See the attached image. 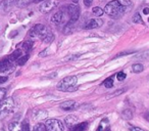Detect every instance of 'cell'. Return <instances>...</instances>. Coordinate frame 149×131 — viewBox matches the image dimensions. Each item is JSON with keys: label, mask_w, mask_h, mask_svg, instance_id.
<instances>
[{"label": "cell", "mask_w": 149, "mask_h": 131, "mask_svg": "<svg viewBox=\"0 0 149 131\" xmlns=\"http://www.w3.org/2000/svg\"><path fill=\"white\" fill-rule=\"evenodd\" d=\"M126 6L122 4L120 2V0H113V1H110L104 7V13L107 15L114 19H118V18L122 17L123 15L126 11Z\"/></svg>", "instance_id": "1"}, {"label": "cell", "mask_w": 149, "mask_h": 131, "mask_svg": "<svg viewBox=\"0 0 149 131\" xmlns=\"http://www.w3.org/2000/svg\"><path fill=\"white\" fill-rule=\"evenodd\" d=\"M15 108V102L13 97L4 98L0 102V119H3L13 112Z\"/></svg>", "instance_id": "2"}, {"label": "cell", "mask_w": 149, "mask_h": 131, "mask_svg": "<svg viewBox=\"0 0 149 131\" xmlns=\"http://www.w3.org/2000/svg\"><path fill=\"white\" fill-rule=\"evenodd\" d=\"M50 34H51V31H50L46 26L41 25V24H40V25L34 26L31 31H30V36L38 38V39H40V40H43V41L46 39V37H47L48 35H50Z\"/></svg>", "instance_id": "3"}, {"label": "cell", "mask_w": 149, "mask_h": 131, "mask_svg": "<svg viewBox=\"0 0 149 131\" xmlns=\"http://www.w3.org/2000/svg\"><path fill=\"white\" fill-rule=\"evenodd\" d=\"M78 82L77 76H68L63 78L59 83L57 84V89L60 91H68L70 88L74 87Z\"/></svg>", "instance_id": "4"}, {"label": "cell", "mask_w": 149, "mask_h": 131, "mask_svg": "<svg viewBox=\"0 0 149 131\" xmlns=\"http://www.w3.org/2000/svg\"><path fill=\"white\" fill-rule=\"evenodd\" d=\"M68 11V13L70 15V22L68 23V25L72 26L74 22H77L80 18V8L77 4H70L66 8Z\"/></svg>", "instance_id": "5"}, {"label": "cell", "mask_w": 149, "mask_h": 131, "mask_svg": "<svg viewBox=\"0 0 149 131\" xmlns=\"http://www.w3.org/2000/svg\"><path fill=\"white\" fill-rule=\"evenodd\" d=\"M48 131H64V127L61 121L56 119H48L45 122Z\"/></svg>", "instance_id": "6"}, {"label": "cell", "mask_w": 149, "mask_h": 131, "mask_svg": "<svg viewBox=\"0 0 149 131\" xmlns=\"http://www.w3.org/2000/svg\"><path fill=\"white\" fill-rule=\"evenodd\" d=\"M58 5V1L57 0H46L40 5L39 11L42 13H48L51 11H53L56 6Z\"/></svg>", "instance_id": "7"}, {"label": "cell", "mask_w": 149, "mask_h": 131, "mask_svg": "<svg viewBox=\"0 0 149 131\" xmlns=\"http://www.w3.org/2000/svg\"><path fill=\"white\" fill-rule=\"evenodd\" d=\"M103 25V21L99 18H96V19H91L87 23V25L85 26V29L91 30V29H96V28H99Z\"/></svg>", "instance_id": "8"}, {"label": "cell", "mask_w": 149, "mask_h": 131, "mask_svg": "<svg viewBox=\"0 0 149 131\" xmlns=\"http://www.w3.org/2000/svg\"><path fill=\"white\" fill-rule=\"evenodd\" d=\"M13 62L9 60L8 56L5 57L4 60H0V73H5V72H7L13 67Z\"/></svg>", "instance_id": "9"}, {"label": "cell", "mask_w": 149, "mask_h": 131, "mask_svg": "<svg viewBox=\"0 0 149 131\" xmlns=\"http://www.w3.org/2000/svg\"><path fill=\"white\" fill-rule=\"evenodd\" d=\"M78 121H79L78 117H76L74 115H68V116L65 117V119H64V124L70 129V128H72L74 125L78 124Z\"/></svg>", "instance_id": "10"}, {"label": "cell", "mask_w": 149, "mask_h": 131, "mask_svg": "<svg viewBox=\"0 0 149 131\" xmlns=\"http://www.w3.org/2000/svg\"><path fill=\"white\" fill-rule=\"evenodd\" d=\"M15 2V0H3V1L0 2V11H3V13H6L13 7Z\"/></svg>", "instance_id": "11"}, {"label": "cell", "mask_w": 149, "mask_h": 131, "mask_svg": "<svg viewBox=\"0 0 149 131\" xmlns=\"http://www.w3.org/2000/svg\"><path fill=\"white\" fill-rule=\"evenodd\" d=\"M47 116H48V112L45 110H36L33 115L34 119H35L36 121L43 120V119L47 118Z\"/></svg>", "instance_id": "12"}, {"label": "cell", "mask_w": 149, "mask_h": 131, "mask_svg": "<svg viewBox=\"0 0 149 131\" xmlns=\"http://www.w3.org/2000/svg\"><path fill=\"white\" fill-rule=\"evenodd\" d=\"M23 54H24V52L22 49H15V51H13V53L8 56V58L13 62H17V60L23 56Z\"/></svg>", "instance_id": "13"}, {"label": "cell", "mask_w": 149, "mask_h": 131, "mask_svg": "<svg viewBox=\"0 0 149 131\" xmlns=\"http://www.w3.org/2000/svg\"><path fill=\"white\" fill-rule=\"evenodd\" d=\"M62 20H63V13H62L61 11H56V13H54V15H52V18H51V22L53 24H56V25L61 23Z\"/></svg>", "instance_id": "14"}, {"label": "cell", "mask_w": 149, "mask_h": 131, "mask_svg": "<svg viewBox=\"0 0 149 131\" xmlns=\"http://www.w3.org/2000/svg\"><path fill=\"white\" fill-rule=\"evenodd\" d=\"M76 106V102L74 100H66V102H63L60 104V108L64 111H70L74 108Z\"/></svg>", "instance_id": "15"}, {"label": "cell", "mask_w": 149, "mask_h": 131, "mask_svg": "<svg viewBox=\"0 0 149 131\" xmlns=\"http://www.w3.org/2000/svg\"><path fill=\"white\" fill-rule=\"evenodd\" d=\"M88 127V123L87 122H82V123H78L77 125H74L72 128H70V131H85Z\"/></svg>", "instance_id": "16"}, {"label": "cell", "mask_w": 149, "mask_h": 131, "mask_svg": "<svg viewBox=\"0 0 149 131\" xmlns=\"http://www.w3.org/2000/svg\"><path fill=\"white\" fill-rule=\"evenodd\" d=\"M8 129L10 131H21L22 123H19V122H11V123H9Z\"/></svg>", "instance_id": "17"}, {"label": "cell", "mask_w": 149, "mask_h": 131, "mask_svg": "<svg viewBox=\"0 0 149 131\" xmlns=\"http://www.w3.org/2000/svg\"><path fill=\"white\" fill-rule=\"evenodd\" d=\"M33 131H48V129L45 124H43V123H38V124H36L35 126H34Z\"/></svg>", "instance_id": "18"}, {"label": "cell", "mask_w": 149, "mask_h": 131, "mask_svg": "<svg viewBox=\"0 0 149 131\" xmlns=\"http://www.w3.org/2000/svg\"><path fill=\"white\" fill-rule=\"evenodd\" d=\"M122 117L124 119H126V120H131L133 118V112L131 110H129V109H127L122 113Z\"/></svg>", "instance_id": "19"}, {"label": "cell", "mask_w": 149, "mask_h": 131, "mask_svg": "<svg viewBox=\"0 0 149 131\" xmlns=\"http://www.w3.org/2000/svg\"><path fill=\"white\" fill-rule=\"evenodd\" d=\"M133 71H134V73H141V72L144 70V67H143L142 64H133Z\"/></svg>", "instance_id": "20"}, {"label": "cell", "mask_w": 149, "mask_h": 131, "mask_svg": "<svg viewBox=\"0 0 149 131\" xmlns=\"http://www.w3.org/2000/svg\"><path fill=\"white\" fill-rule=\"evenodd\" d=\"M33 48V41H26L24 42L23 44V49L25 50V51H30V50Z\"/></svg>", "instance_id": "21"}, {"label": "cell", "mask_w": 149, "mask_h": 131, "mask_svg": "<svg viewBox=\"0 0 149 131\" xmlns=\"http://www.w3.org/2000/svg\"><path fill=\"white\" fill-rule=\"evenodd\" d=\"M92 11H93L94 15H97V17H101V15L104 13V11L101 8V7H99V6H95V7H93V9H92Z\"/></svg>", "instance_id": "22"}, {"label": "cell", "mask_w": 149, "mask_h": 131, "mask_svg": "<svg viewBox=\"0 0 149 131\" xmlns=\"http://www.w3.org/2000/svg\"><path fill=\"white\" fill-rule=\"evenodd\" d=\"M28 60H29V54L27 53V54H25V55L22 56V57L19 58V60L17 62V64H19V66H24V64H25L26 62H27Z\"/></svg>", "instance_id": "23"}, {"label": "cell", "mask_w": 149, "mask_h": 131, "mask_svg": "<svg viewBox=\"0 0 149 131\" xmlns=\"http://www.w3.org/2000/svg\"><path fill=\"white\" fill-rule=\"evenodd\" d=\"M103 84L106 88H111L112 86H113V79H112L111 77L107 78V79H105V81H104Z\"/></svg>", "instance_id": "24"}, {"label": "cell", "mask_w": 149, "mask_h": 131, "mask_svg": "<svg viewBox=\"0 0 149 131\" xmlns=\"http://www.w3.org/2000/svg\"><path fill=\"white\" fill-rule=\"evenodd\" d=\"M133 22H134L135 24H143V20H142V18H141L140 13H137L136 15L133 17Z\"/></svg>", "instance_id": "25"}, {"label": "cell", "mask_w": 149, "mask_h": 131, "mask_svg": "<svg viewBox=\"0 0 149 131\" xmlns=\"http://www.w3.org/2000/svg\"><path fill=\"white\" fill-rule=\"evenodd\" d=\"M21 131H30V125L29 123H28V121H24V122H22V129Z\"/></svg>", "instance_id": "26"}, {"label": "cell", "mask_w": 149, "mask_h": 131, "mask_svg": "<svg viewBox=\"0 0 149 131\" xmlns=\"http://www.w3.org/2000/svg\"><path fill=\"white\" fill-rule=\"evenodd\" d=\"M149 57V51H145V52H142L141 54L137 55L135 58H138V60H142V58H148Z\"/></svg>", "instance_id": "27"}, {"label": "cell", "mask_w": 149, "mask_h": 131, "mask_svg": "<svg viewBox=\"0 0 149 131\" xmlns=\"http://www.w3.org/2000/svg\"><path fill=\"white\" fill-rule=\"evenodd\" d=\"M81 56V54L77 53V54H72V55H68L66 56L65 60H78V58Z\"/></svg>", "instance_id": "28"}, {"label": "cell", "mask_w": 149, "mask_h": 131, "mask_svg": "<svg viewBox=\"0 0 149 131\" xmlns=\"http://www.w3.org/2000/svg\"><path fill=\"white\" fill-rule=\"evenodd\" d=\"M126 74L124 73V72H120V73L116 74V78H118V81H123V80L126 79Z\"/></svg>", "instance_id": "29"}, {"label": "cell", "mask_w": 149, "mask_h": 131, "mask_svg": "<svg viewBox=\"0 0 149 131\" xmlns=\"http://www.w3.org/2000/svg\"><path fill=\"white\" fill-rule=\"evenodd\" d=\"M6 96V90L4 88H0V102L3 100Z\"/></svg>", "instance_id": "30"}, {"label": "cell", "mask_w": 149, "mask_h": 131, "mask_svg": "<svg viewBox=\"0 0 149 131\" xmlns=\"http://www.w3.org/2000/svg\"><path fill=\"white\" fill-rule=\"evenodd\" d=\"M123 92H124V89H120L118 91H116V92H114V93H111V94H109V95H107V98H110V97H112V96H116V95H118V94L123 93Z\"/></svg>", "instance_id": "31"}, {"label": "cell", "mask_w": 149, "mask_h": 131, "mask_svg": "<svg viewBox=\"0 0 149 131\" xmlns=\"http://www.w3.org/2000/svg\"><path fill=\"white\" fill-rule=\"evenodd\" d=\"M84 4H85V6L89 7L92 5V3H93V0H83Z\"/></svg>", "instance_id": "32"}, {"label": "cell", "mask_w": 149, "mask_h": 131, "mask_svg": "<svg viewBox=\"0 0 149 131\" xmlns=\"http://www.w3.org/2000/svg\"><path fill=\"white\" fill-rule=\"evenodd\" d=\"M48 54V48H46V49H44L43 51H41L39 53V56L40 57H44V56H46Z\"/></svg>", "instance_id": "33"}, {"label": "cell", "mask_w": 149, "mask_h": 131, "mask_svg": "<svg viewBox=\"0 0 149 131\" xmlns=\"http://www.w3.org/2000/svg\"><path fill=\"white\" fill-rule=\"evenodd\" d=\"M120 2L122 3L123 5H124V6H129V5L131 4V2L130 1H129V0H120Z\"/></svg>", "instance_id": "34"}, {"label": "cell", "mask_w": 149, "mask_h": 131, "mask_svg": "<svg viewBox=\"0 0 149 131\" xmlns=\"http://www.w3.org/2000/svg\"><path fill=\"white\" fill-rule=\"evenodd\" d=\"M7 81V77H3V76H0V84H2V83H4V82H6Z\"/></svg>", "instance_id": "35"}, {"label": "cell", "mask_w": 149, "mask_h": 131, "mask_svg": "<svg viewBox=\"0 0 149 131\" xmlns=\"http://www.w3.org/2000/svg\"><path fill=\"white\" fill-rule=\"evenodd\" d=\"M131 131H144V130L141 128H138V127H133V128L131 129Z\"/></svg>", "instance_id": "36"}, {"label": "cell", "mask_w": 149, "mask_h": 131, "mask_svg": "<svg viewBox=\"0 0 149 131\" xmlns=\"http://www.w3.org/2000/svg\"><path fill=\"white\" fill-rule=\"evenodd\" d=\"M143 13H144V15H148V13H149V8H148V7H146V8L143 9Z\"/></svg>", "instance_id": "37"}, {"label": "cell", "mask_w": 149, "mask_h": 131, "mask_svg": "<svg viewBox=\"0 0 149 131\" xmlns=\"http://www.w3.org/2000/svg\"><path fill=\"white\" fill-rule=\"evenodd\" d=\"M42 1H46V0H33L34 3H39V2H42Z\"/></svg>", "instance_id": "38"}, {"label": "cell", "mask_w": 149, "mask_h": 131, "mask_svg": "<svg viewBox=\"0 0 149 131\" xmlns=\"http://www.w3.org/2000/svg\"><path fill=\"white\" fill-rule=\"evenodd\" d=\"M96 131H103V128H102L101 125H99V126H98V128H97V130H96Z\"/></svg>", "instance_id": "39"}, {"label": "cell", "mask_w": 149, "mask_h": 131, "mask_svg": "<svg viewBox=\"0 0 149 131\" xmlns=\"http://www.w3.org/2000/svg\"><path fill=\"white\" fill-rule=\"evenodd\" d=\"M105 131H111V130H110V128H106Z\"/></svg>", "instance_id": "40"}]
</instances>
